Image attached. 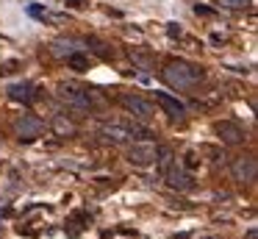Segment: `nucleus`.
I'll list each match as a JSON object with an SVG mask.
<instances>
[{"mask_svg": "<svg viewBox=\"0 0 258 239\" xmlns=\"http://www.w3.org/2000/svg\"><path fill=\"white\" fill-rule=\"evenodd\" d=\"M200 78H203V70L197 64H189V61H169L164 67V81L175 89H189Z\"/></svg>", "mask_w": 258, "mask_h": 239, "instance_id": "1", "label": "nucleus"}, {"mask_svg": "<svg viewBox=\"0 0 258 239\" xmlns=\"http://www.w3.org/2000/svg\"><path fill=\"white\" fill-rule=\"evenodd\" d=\"M56 98L61 100L70 111H75V114H86V111L92 109L89 92H86V89H81V86H75V83H58Z\"/></svg>", "mask_w": 258, "mask_h": 239, "instance_id": "2", "label": "nucleus"}, {"mask_svg": "<svg viewBox=\"0 0 258 239\" xmlns=\"http://www.w3.org/2000/svg\"><path fill=\"white\" fill-rule=\"evenodd\" d=\"M255 172H258L255 156H239V159H233V164H230V175H233V181H239V183L255 181Z\"/></svg>", "mask_w": 258, "mask_h": 239, "instance_id": "3", "label": "nucleus"}, {"mask_svg": "<svg viewBox=\"0 0 258 239\" xmlns=\"http://www.w3.org/2000/svg\"><path fill=\"white\" fill-rule=\"evenodd\" d=\"M156 159H158V148L153 142H136V145H131V150H128V161L136 167H147Z\"/></svg>", "mask_w": 258, "mask_h": 239, "instance_id": "4", "label": "nucleus"}, {"mask_svg": "<svg viewBox=\"0 0 258 239\" xmlns=\"http://www.w3.org/2000/svg\"><path fill=\"white\" fill-rule=\"evenodd\" d=\"M122 106L136 117V120H145V122L153 120V114H156V109H153L150 100L139 98V94H125V98H122Z\"/></svg>", "mask_w": 258, "mask_h": 239, "instance_id": "5", "label": "nucleus"}, {"mask_svg": "<svg viewBox=\"0 0 258 239\" xmlns=\"http://www.w3.org/2000/svg\"><path fill=\"white\" fill-rule=\"evenodd\" d=\"M217 136L222 139L225 145H241L244 142V128L239 125V122H230V120H222L217 122Z\"/></svg>", "mask_w": 258, "mask_h": 239, "instance_id": "6", "label": "nucleus"}, {"mask_svg": "<svg viewBox=\"0 0 258 239\" xmlns=\"http://www.w3.org/2000/svg\"><path fill=\"white\" fill-rule=\"evenodd\" d=\"M42 128H45V122H42L39 117H34V114H23V117L17 120V133H20L23 139H34V136H39Z\"/></svg>", "mask_w": 258, "mask_h": 239, "instance_id": "7", "label": "nucleus"}, {"mask_svg": "<svg viewBox=\"0 0 258 239\" xmlns=\"http://www.w3.org/2000/svg\"><path fill=\"white\" fill-rule=\"evenodd\" d=\"M156 103L161 106V109L167 111L169 117H172V120H180V117L186 114V106L180 103L178 98H172L169 92H156Z\"/></svg>", "mask_w": 258, "mask_h": 239, "instance_id": "8", "label": "nucleus"}, {"mask_svg": "<svg viewBox=\"0 0 258 239\" xmlns=\"http://www.w3.org/2000/svg\"><path fill=\"white\" fill-rule=\"evenodd\" d=\"M131 133H134V128H125V125H103V136L108 139V142H117V145H122V142H128L131 139Z\"/></svg>", "mask_w": 258, "mask_h": 239, "instance_id": "9", "label": "nucleus"}, {"mask_svg": "<svg viewBox=\"0 0 258 239\" xmlns=\"http://www.w3.org/2000/svg\"><path fill=\"white\" fill-rule=\"evenodd\" d=\"M164 175H167L169 186H175V189H189V186H191V183H189V178H186L180 170H175L172 164H169L167 170H164Z\"/></svg>", "mask_w": 258, "mask_h": 239, "instance_id": "10", "label": "nucleus"}, {"mask_svg": "<svg viewBox=\"0 0 258 239\" xmlns=\"http://www.w3.org/2000/svg\"><path fill=\"white\" fill-rule=\"evenodd\" d=\"M75 53V39H56L53 42V56H58V59H64V56Z\"/></svg>", "mask_w": 258, "mask_h": 239, "instance_id": "11", "label": "nucleus"}, {"mask_svg": "<svg viewBox=\"0 0 258 239\" xmlns=\"http://www.w3.org/2000/svg\"><path fill=\"white\" fill-rule=\"evenodd\" d=\"M9 98L12 100H28L31 98V83H12V86H9Z\"/></svg>", "mask_w": 258, "mask_h": 239, "instance_id": "12", "label": "nucleus"}, {"mask_svg": "<svg viewBox=\"0 0 258 239\" xmlns=\"http://www.w3.org/2000/svg\"><path fill=\"white\" fill-rule=\"evenodd\" d=\"M67 61H70V67H73V70H78V72L89 70V59H86V56H81V53H70Z\"/></svg>", "mask_w": 258, "mask_h": 239, "instance_id": "13", "label": "nucleus"}, {"mask_svg": "<svg viewBox=\"0 0 258 239\" xmlns=\"http://www.w3.org/2000/svg\"><path fill=\"white\" fill-rule=\"evenodd\" d=\"M53 128H56V133H61V136H67V133H75V125H73L70 120H64V117H56Z\"/></svg>", "mask_w": 258, "mask_h": 239, "instance_id": "14", "label": "nucleus"}, {"mask_svg": "<svg viewBox=\"0 0 258 239\" xmlns=\"http://www.w3.org/2000/svg\"><path fill=\"white\" fill-rule=\"evenodd\" d=\"M219 6H225V9H244V6H250V0H219Z\"/></svg>", "mask_w": 258, "mask_h": 239, "instance_id": "15", "label": "nucleus"}, {"mask_svg": "<svg viewBox=\"0 0 258 239\" xmlns=\"http://www.w3.org/2000/svg\"><path fill=\"white\" fill-rule=\"evenodd\" d=\"M89 44H95V53H100V56H103V59H106V56H108V50H106V44H100V42H97V39H89Z\"/></svg>", "mask_w": 258, "mask_h": 239, "instance_id": "16", "label": "nucleus"}, {"mask_svg": "<svg viewBox=\"0 0 258 239\" xmlns=\"http://www.w3.org/2000/svg\"><path fill=\"white\" fill-rule=\"evenodd\" d=\"M195 164H197V159L189 153V156H186V167H195Z\"/></svg>", "mask_w": 258, "mask_h": 239, "instance_id": "17", "label": "nucleus"}]
</instances>
